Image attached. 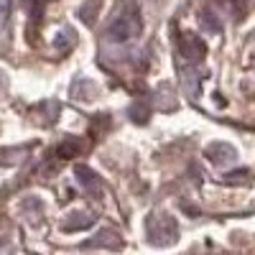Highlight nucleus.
I'll list each match as a JSON object with an SVG mask.
<instances>
[{
    "label": "nucleus",
    "mask_w": 255,
    "mask_h": 255,
    "mask_svg": "<svg viewBox=\"0 0 255 255\" xmlns=\"http://www.w3.org/2000/svg\"><path fill=\"white\" fill-rule=\"evenodd\" d=\"M77 179H79L82 184H87L90 189H92V184H97L95 171H90V168H84V166H79V168H77Z\"/></svg>",
    "instance_id": "8"
},
{
    "label": "nucleus",
    "mask_w": 255,
    "mask_h": 255,
    "mask_svg": "<svg viewBox=\"0 0 255 255\" xmlns=\"http://www.w3.org/2000/svg\"><path fill=\"white\" fill-rule=\"evenodd\" d=\"M51 46L59 51V54H67L72 46H74V31L72 28H59L51 38Z\"/></svg>",
    "instance_id": "3"
},
{
    "label": "nucleus",
    "mask_w": 255,
    "mask_h": 255,
    "mask_svg": "<svg viewBox=\"0 0 255 255\" xmlns=\"http://www.w3.org/2000/svg\"><path fill=\"white\" fill-rule=\"evenodd\" d=\"M176 49L181 51L184 59H191V61L204 59V51H207L204 41H202L194 31H179V33H176Z\"/></svg>",
    "instance_id": "2"
},
{
    "label": "nucleus",
    "mask_w": 255,
    "mask_h": 255,
    "mask_svg": "<svg viewBox=\"0 0 255 255\" xmlns=\"http://www.w3.org/2000/svg\"><path fill=\"white\" fill-rule=\"evenodd\" d=\"M97 8H100V0H90V3H84L79 18L84 20V23H92V20L97 18Z\"/></svg>",
    "instance_id": "6"
},
{
    "label": "nucleus",
    "mask_w": 255,
    "mask_h": 255,
    "mask_svg": "<svg viewBox=\"0 0 255 255\" xmlns=\"http://www.w3.org/2000/svg\"><path fill=\"white\" fill-rule=\"evenodd\" d=\"M79 151H82V143L79 140H67V143L59 145L56 153H59V158H74Z\"/></svg>",
    "instance_id": "5"
},
{
    "label": "nucleus",
    "mask_w": 255,
    "mask_h": 255,
    "mask_svg": "<svg viewBox=\"0 0 255 255\" xmlns=\"http://www.w3.org/2000/svg\"><path fill=\"white\" fill-rule=\"evenodd\" d=\"M207 156L215 161V163H225L227 158H232V148H230V145H222V143L209 145V148H207Z\"/></svg>",
    "instance_id": "4"
},
{
    "label": "nucleus",
    "mask_w": 255,
    "mask_h": 255,
    "mask_svg": "<svg viewBox=\"0 0 255 255\" xmlns=\"http://www.w3.org/2000/svg\"><path fill=\"white\" fill-rule=\"evenodd\" d=\"M199 23H202L204 28H209L212 33L222 28V23H220L217 18H212V13H209V10H202V13H199Z\"/></svg>",
    "instance_id": "7"
},
{
    "label": "nucleus",
    "mask_w": 255,
    "mask_h": 255,
    "mask_svg": "<svg viewBox=\"0 0 255 255\" xmlns=\"http://www.w3.org/2000/svg\"><path fill=\"white\" fill-rule=\"evenodd\" d=\"M143 23H140V13L138 8H128L123 10L115 20H110V26H108V38L118 41V44H123V41H130L140 33Z\"/></svg>",
    "instance_id": "1"
}]
</instances>
